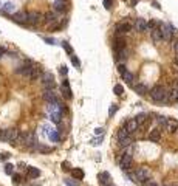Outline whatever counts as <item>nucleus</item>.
<instances>
[{
	"label": "nucleus",
	"mask_w": 178,
	"mask_h": 186,
	"mask_svg": "<svg viewBox=\"0 0 178 186\" xmlns=\"http://www.w3.org/2000/svg\"><path fill=\"white\" fill-rule=\"evenodd\" d=\"M149 93H150V96H152L153 101H157V102H167V90H166L163 85H155Z\"/></svg>",
	"instance_id": "obj_1"
},
{
	"label": "nucleus",
	"mask_w": 178,
	"mask_h": 186,
	"mask_svg": "<svg viewBox=\"0 0 178 186\" xmlns=\"http://www.w3.org/2000/svg\"><path fill=\"white\" fill-rule=\"evenodd\" d=\"M19 136V129H5V130L0 132V140L5 143H16Z\"/></svg>",
	"instance_id": "obj_2"
},
{
	"label": "nucleus",
	"mask_w": 178,
	"mask_h": 186,
	"mask_svg": "<svg viewBox=\"0 0 178 186\" xmlns=\"http://www.w3.org/2000/svg\"><path fill=\"white\" fill-rule=\"evenodd\" d=\"M40 81H42L43 90H54V87H56L54 76H53L50 71H45V73L40 75Z\"/></svg>",
	"instance_id": "obj_3"
},
{
	"label": "nucleus",
	"mask_w": 178,
	"mask_h": 186,
	"mask_svg": "<svg viewBox=\"0 0 178 186\" xmlns=\"http://www.w3.org/2000/svg\"><path fill=\"white\" fill-rule=\"evenodd\" d=\"M118 141H119L121 147H128L132 143H133V141H132V138H130V134H128L124 127L118 130Z\"/></svg>",
	"instance_id": "obj_4"
},
{
	"label": "nucleus",
	"mask_w": 178,
	"mask_h": 186,
	"mask_svg": "<svg viewBox=\"0 0 178 186\" xmlns=\"http://www.w3.org/2000/svg\"><path fill=\"white\" fill-rule=\"evenodd\" d=\"M118 163H119V168H122L124 171H128V169L132 168V155H130V154H122V155H119Z\"/></svg>",
	"instance_id": "obj_5"
},
{
	"label": "nucleus",
	"mask_w": 178,
	"mask_h": 186,
	"mask_svg": "<svg viewBox=\"0 0 178 186\" xmlns=\"http://www.w3.org/2000/svg\"><path fill=\"white\" fill-rule=\"evenodd\" d=\"M160 25V33H161V37H163V40H172V37H173V33H172V28L167 25V24H158Z\"/></svg>",
	"instance_id": "obj_6"
},
{
	"label": "nucleus",
	"mask_w": 178,
	"mask_h": 186,
	"mask_svg": "<svg viewBox=\"0 0 178 186\" xmlns=\"http://www.w3.org/2000/svg\"><path fill=\"white\" fill-rule=\"evenodd\" d=\"M130 20H127V19H124V20H121L119 24H116V31H118V34H126L130 31Z\"/></svg>",
	"instance_id": "obj_7"
},
{
	"label": "nucleus",
	"mask_w": 178,
	"mask_h": 186,
	"mask_svg": "<svg viewBox=\"0 0 178 186\" xmlns=\"http://www.w3.org/2000/svg\"><path fill=\"white\" fill-rule=\"evenodd\" d=\"M40 19H42V14H40L39 11H31V13H28L26 24H29V25H37V24L40 22Z\"/></svg>",
	"instance_id": "obj_8"
},
{
	"label": "nucleus",
	"mask_w": 178,
	"mask_h": 186,
	"mask_svg": "<svg viewBox=\"0 0 178 186\" xmlns=\"http://www.w3.org/2000/svg\"><path fill=\"white\" fill-rule=\"evenodd\" d=\"M135 175H136V180L138 181H144L150 177V171L147 168H138L135 171Z\"/></svg>",
	"instance_id": "obj_9"
},
{
	"label": "nucleus",
	"mask_w": 178,
	"mask_h": 186,
	"mask_svg": "<svg viewBox=\"0 0 178 186\" xmlns=\"http://www.w3.org/2000/svg\"><path fill=\"white\" fill-rule=\"evenodd\" d=\"M43 99L48 101L50 104H56L58 102V93L54 92V90H43Z\"/></svg>",
	"instance_id": "obj_10"
},
{
	"label": "nucleus",
	"mask_w": 178,
	"mask_h": 186,
	"mask_svg": "<svg viewBox=\"0 0 178 186\" xmlns=\"http://www.w3.org/2000/svg\"><path fill=\"white\" fill-rule=\"evenodd\" d=\"M164 130H167L169 134H173V132L178 130V121L177 120H172V118H167V121H166L164 124Z\"/></svg>",
	"instance_id": "obj_11"
},
{
	"label": "nucleus",
	"mask_w": 178,
	"mask_h": 186,
	"mask_svg": "<svg viewBox=\"0 0 178 186\" xmlns=\"http://www.w3.org/2000/svg\"><path fill=\"white\" fill-rule=\"evenodd\" d=\"M138 127H139V124L136 123V120H135V118L128 120L127 123H126V126H124V129H126L128 134H135V132L138 130Z\"/></svg>",
	"instance_id": "obj_12"
},
{
	"label": "nucleus",
	"mask_w": 178,
	"mask_h": 186,
	"mask_svg": "<svg viewBox=\"0 0 178 186\" xmlns=\"http://www.w3.org/2000/svg\"><path fill=\"white\" fill-rule=\"evenodd\" d=\"M26 17H28V13H25V11H19L13 16V20L16 22V24H26Z\"/></svg>",
	"instance_id": "obj_13"
},
{
	"label": "nucleus",
	"mask_w": 178,
	"mask_h": 186,
	"mask_svg": "<svg viewBox=\"0 0 178 186\" xmlns=\"http://www.w3.org/2000/svg\"><path fill=\"white\" fill-rule=\"evenodd\" d=\"M98 180H99V183L102 186L112 185V177H110V174H108V172H101L99 175H98Z\"/></svg>",
	"instance_id": "obj_14"
},
{
	"label": "nucleus",
	"mask_w": 178,
	"mask_h": 186,
	"mask_svg": "<svg viewBox=\"0 0 178 186\" xmlns=\"http://www.w3.org/2000/svg\"><path fill=\"white\" fill-rule=\"evenodd\" d=\"M31 68H33V65H31L29 62H26L25 65H22V67L17 68V73L22 75V76H25V78H28L29 73H31Z\"/></svg>",
	"instance_id": "obj_15"
},
{
	"label": "nucleus",
	"mask_w": 178,
	"mask_h": 186,
	"mask_svg": "<svg viewBox=\"0 0 178 186\" xmlns=\"http://www.w3.org/2000/svg\"><path fill=\"white\" fill-rule=\"evenodd\" d=\"M135 28H136V31H139V33L147 31V20H146V19H136Z\"/></svg>",
	"instance_id": "obj_16"
},
{
	"label": "nucleus",
	"mask_w": 178,
	"mask_h": 186,
	"mask_svg": "<svg viewBox=\"0 0 178 186\" xmlns=\"http://www.w3.org/2000/svg\"><path fill=\"white\" fill-rule=\"evenodd\" d=\"M149 140H150V141H153V143H158V141H160V140H161V132H160V129H153V130H150Z\"/></svg>",
	"instance_id": "obj_17"
},
{
	"label": "nucleus",
	"mask_w": 178,
	"mask_h": 186,
	"mask_svg": "<svg viewBox=\"0 0 178 186\" xmlns=\"http://www.w3.org/2000/svg\"><path fill=\"white\" fill-rule=\"evenodd\" d=\"M121 78H122V81L126 82V84H128V85L133 84V73H132V71L126 70L122 75H121Z\"/></svg>",
	"instance_id": "obj_18"
},
{
	"label": "nucleus",
	"mask_w": 178,
	"mask_h": 186,
	"mask_svg": "<svg viewBox=\"0 0 178 186\" xmlns=\"http://www.w3.org/2000/svg\"><path fill=\"white\" fill-rule=\"evenodd\" d=\"M178 101V89L173 87L170 92H167V102H177Z\"/></svg>",
	"instance_id": "obj_19"
},
{
	"label": "nucleus",
	"mask_w": 178,
	"mask_h": 186,
	"mask_svg": "<svg viewBox=\"0 0 178 186\" xmlns=\"http://www.w3.org/2000/svg\"><path fill=\"white\" fill-rule=\"evenodd\" d=\"M150 37H152L153 44H160L161 40H163L161 33H160V30H158V28H155V30H152V31H150Z\"/></svg>",
	"instance_id": "obj_20"
},
{
	"label": "nucleus",
	"mask_w": 178,
	"mask_h": 186,
	"mask_svg": "<svg viewBox=\"0 0 178 186\" xmlns=\"http://www.w3.org/2000/svg\"><path fill=\"white\" fill-rule=\"evenodd\" d=\"M53 8H54V11H58V13H64L65 11V0H56Z\"/></svg>",
	"instance_id": "obj_21"
},
{
	"label": "nucleus",
	"mask_w": 178,
	"mask_h": 186,
	"mask_svg": "<svg viewBox=\"0 0 178 186\" xmlns=\"http://www.w3.org/2000/svg\"><path fill=\"white\" fill-rule=\"evenodd\" d=\"M37 78H40V68L33 65V68H31V73H29L28 79H31V81H34V79H37Z\"/></svg>",
	"instance_id": "obj_22"
},
{
	"label": "nucleus",
	"mask_w": 178,
	"mask_h": 186,
	"mask_svg": "<svg viewBox=\"0 0 178 186\" xmlns=\"http://www.w3.org/2000/svg\"><path fill=\"white\" fill-rule=\"evenodd\" d=\"M127 58H128V48L127 47L118 50V59L119 60H127Z\"/></svg>",
	"instance_id": "obj_23"
},
{
	"label": "nucleus",
	"mask_w": 178,
	"mask_h": 186,
	"mask_svg": "<svg viewBox=\"0 0 178 186\" xmlns=\"http://www.w3.org/2000/svg\"><path fill=\"white\" fill-rule=\"evenodd\" d=\"M133 89H135V92L138 93V95H146L149 90H147V87L144 84H135L133 85Z\"/></svg>",
	"instance_id": "obj_24"
},
{
	"label": "nucleus",
	"mask_w": 178,
	"mask_h": 186,
	"mask_svg": "<svg viewBox=\"0 0 178 186\" xmlns=\"http://www.w3.org/2000/svg\"><path fill=\"white\" fill-rule=\"evenodd\" d=\"M71 175L74 178H78V180H82L84 178V171L79 169V168H74V169H71Z\"/></svg>",
	"instance_id": "obj_25"
},
{
	"label": "nucleus",
	"mask_w": 178,
	"mask_h": 186,
	"mask_svg": "<svg viewBox=\"0 0 178 186\" xmlns=\"http://www.w3.org/2000/svg\"><path fill=\"white\" fill-rule=\"evenodd\" d=\"M45 20H47L48 24H51V22H56V20H58V14L53 13V11H50V13L45 14Z\"/></svg>",
	"instance_id": "obj_26"
},
{
	"label": "nucleus",
	"mask_w": 178,
	"mask_h": 186,
	"mask_svg": "<svg viewBox=\"0 0 178 186\" xmlns=\"http://www.w3.org/2000/svg\"><path fill=\"white\" fill-rule=\"evenodd\" d=\"M28 175L31 178H37V177H40V171L37 168H28Z\"/></svg>",
	"instance_id": "obj_27"
},
{
	"label": "nucleus",
	"mask_w": 178,
	"mask_h": 186,
	"mask_svg": "<svg viewBox=\"0 0 178 186\" xmlns=\"http://www.w3.org/2000/svg\"><path fill=\"white\" fill-rule=\"evenodd\" d=\"M113 93L118 95V96H121V95L124 93V87H122V85H119V84H116L115 87H113Z\"/></svg>",
	"instance_id": "obj_28"
},
{
	"label": "nucleus",
	"mask_w": 178,
	"mask_h": 186,
	"mask_svg": "<svg viewBox=\"0 0 178 186\" xmlns=\"http://www.w3.org/2000/svg\"><path fill=\"white\" fill-rule=\"evenodd\" d=\"M166 121H167V118L166 116H157V124H158V127H164V124H166Z\"/></svg>",
	"instance_id": "obj_29"
},
{
	"label": "nucleus",
	"mask_w": 178,
	"mask_h": 186,
	"mask_svg": "<svg viewBox=\"0 0 178 186\" xmlns=\"http://www.w3.org/2000/svg\"><path fill=\"white\" fill-rule=\"evenodd\" d=\"M124 47H126V42H124V39H116L115 40V48H116V50H121V48H124Z\"/></svg>",
	"instance_id": "obj_30"
},
{
	"label": "nucleus",
	"mask_w": 178,
	"mask_h": 186,
	"mask_svg": "<svg viewBox=\"0 0 178 186\" xmlns=\"http://www.w3.org/2000/svg\"><path fill=\"white\" fill-rule=\"evenodd\" d=\"M135 120H136V123H138V124H141V123H144V121L147 120V115H146V113H139Z\"/></svg>",
	"instance_id": "obj_31"
},
{
	"label": "nucleus",
	"mask_w": 178,
	"mask_h": 186,
	"mask_svg": "<svg viewBox=\"0 0 178 186\" xmlns=\"http://www.w3.org/2000/svg\"><path fill=\"white\" fill-rule=\"evenodd\" d=\"M62 93H64V96H65L67 99H70V98H71V90H70V87H62Z\"/></svg>",
	"instance_id": "obj_32"
},
{
	"label": "nucleus",
	"mask_w": 178,
	"mask_h": 186,
	"mask_svg": "<svg viewBox=\"0 0 178 186\" xmlns=\"http://www.w3.org/2000/svg\"><path fill=\"white\" fill-rule=\"evenodd\" d=\"M37 150L42 154H47V152H53V147H47V146H39L37 147Z\"/></svg>",
	"instance_id": "obj_33"
},
{
	"label": "nucleus",
	"mask_w": 178,
	"mask_h": 186,
	"mask_svg": "<svg viewBox=\"0 0 178 186\" xmlns=\"http://www.w3.org/2000/svg\"><path fill=\"white\" fill-rule=\"evenodd\" d=\"M3 11H6V13H13V11H14V5H13V3H5V5H3Z\"/></svg>",
	"instance_id": "obj_34"
},
{
	"label": "nucleus",
	"mask_w": 178,
	"mask_h": 186,
	"mask_svg": "<svg viewBox=\"0 0 178 186\" xmlns=\"http://www.w3.org/2000/svg\"><path fill=\"white\" fill-rule=\"evenodd\" d=\"M143 186H160L155 180H150V178H147L146 181H143Z\"/></svg>",
	"instance_id": "obj_35"
},
{
	"label": "nucleus",
	"mask_w": 178,
	"mask_h": 186,
	"mask_svg": "<svg viewBox=\"0 0 178 186\" xmlns=\"http://www.w3.org/2000/svg\"><path fill=\"white\" fill-rule=\"evenodd\" d=\"M62 47H64V50H65L68 54H73V48L68 45V42H65V40H64V42H62Z\"/></svg>",
	"instance_id": "obj_36"
},
{
	"label": "nucleus",
	"mask_w": 178,
	"mask_h": 186,
	"mask_svg": "<svg viewBox=\"0 0 178 186\" xmlns=\"http://www.w3.org/2000/svg\"><path fill=\"white\" fill-rule=\"evenodd\" d=\"M51 120H53V123H60V113H51Z\"/></svg>",
	"instance_id": "obj_37"
},
{
	"label": "nucleus",
	"mask_w": 178,
	"mask_h": 186,
	"mask_svg": "<svg viewBox=\"0 0 178 186\" xmlns=\"http://www.w3.org/2000/svg\"><path fill=\"white\" fill-rule=\"evenodd\" d=\"M13 171H14V166L9 165V163H6V165H5V172L11 175V174H13Z\"/></svg>",
	"instance_id": "obj_38"
},
{
	"label": "nucleus",
	"mask_w": 178,
	"mask_h": 186,
	"mask_svg": "<svg viewBox=\"0 0 178 186\" xmlns=\"http://www.w3.org/2000/svg\"><path fill=\"white\" fill-rule=\"evenodd\" d=\"M157 28V20H150V22H147V30H155Z\"/></svg>",
	"instance_id": "obj_39"
},
{
	"label": "nucleus",
	"mask_w": 178,
	"mask_h": 186,
	"mask_svg": "<svg viewBox=\"0 0 178 186\" xmlns=\"http://www.w3.org/2000/svg\"><path fill=\"white\" fill-rule=\"evenodd\" d=\"M71 62H73V65L76 67V68L81 67V62H79V59L76 58V56H71Z\"/></svg>",
	"instance_id": "obj_40"
},
{
	"label": "nucleus",
	"mask_w": 178,
	"mask_h": 186,
	"mask_svg": "<svg viewBox=\"0 0 178 186\" xmlns=\"http://www.w3.org/2000/svg\"><path fill=\"white\" fill-rule=\"evenodd\" d=\"M20 180H22L20 175H17V174H16V175H13V183L14 185H19V183H20Z\"/></svg>",
	"instance_id": "obj_41"
},
{
	"label": "nucleus",
	"mask_w": 178,
	"mask_h": 186,
	"mask_svg": "<svg viewBox=\"0 0 178 186\" xmlns=\"http://www.w3.org/2000/svg\"><path fill=\"white\" fill-rule=\"evenodd\" d=\"M65 185L67 186H79L78 181H73V180H65Z\"/></svg>",
	"instance_id": "obj_42"
},
{
	"label": "nucleus",
	"mask_w": 178,
	"mask_h": 186,
	"mask_svg": "<svg viewBox=\"0 0 178 186\" xmlns=\"http://www.w3.org/2000/svg\"><path fill=\"white\" fill-rule=\"evenodd\" d=\"M11 157V155L8 152H5V154H0V161H3V160H8V158Z\"/></svg>",
	"instance_id": "obj_43"
},
{
	"label": "nucleus",
	"mask_w": 178,
	"mask_h": 186,
	"mask_svg": "<svg viewBox=\"0 0 178 186\" xmlns=\"http://www.w3.org/2000/svg\"><path fill=\"white\" fill-rule=\"evenodd\" d=\"M126 70H127V68L124 67L122 64H119V65H118V71H119V75H122V73H124V71H126Z\"/></svg>",
	"instance_id": "obj_44"
},
{
	"label": "nucleus",
	"mask_w": 178,
	"mask_h": 186,
	"mask_svg": "<svg viewBox=\"0 0 178 186\" xmlns=\"http://www.w3.org/2000/svg\"><path fill=\"white\" fill-rule=\"evenodd\" d=\"M104 6L107 9H110L112 8V0H104Z\"/></svg>",
	"instance_id": "obj_45"
},
{
	"label": "nucleus",
	"mask_w": 178,
	"mask_h": 186,
	"mask_svg": "<svg viewBox=\"0 0 178 186\" xmlns=\"http://www.w3.org/2000/svg\"><path fill=\"white\" fill-rule=\"evenodd\" d=\"M116 109H118V105H115V104H113V105H112V107H110V116H113V115H115V112H116Z\"/></svg>",
	"instance_id": "obj_46"
},
{
	"label": "nucleus",
	"mask_w": 178,
	"mask_h": 186,
	"mask_svg": "<svg viewBox=\"0 0 178 186\" xmlns=\"http://www.w3.org/2000/svg\"><path fill=\"white\" fill-rule=\"evenodd\" d=\"M60 75H64V76L67 75V67H65V65H62V67H60Z\"/></svg>",
	"instance_id": "obj_47"
},
{
	"label": "nucleus",
	"mask_w": 178,
	"mask_h": 186,
	"mask_svg": "<svg viewBox=\"0 0 178 186\" xmlns=\"http://www.w3.org/2000/svg\"><path fill=\"white\" fill-rule=\"evenodd\" d=\"M173 68H175V70H178V56L175 58V60H173Z\"/></svg>",
	"instance_id": "obj_48"
},
{
	"label": "nucleus",
	"mask_w": 178,
	"mask_h": 186,
	"mask_svg": "<svg viewBox=\"0 0 178 186\" xmlns=\"http://www.w3.org/2000/svg\"><path fill=\"white\" fill-rule=\"evenodd\" d=\"M173 50H175L177 56H178V40H175V44H173Z\"/></svg>",
	"instance_id": "obj_49"
},
{
	"label": "nucleus",
	"mask_w": 178,
	"mask_h": 186,
	"mask_svg": "<svg viewBox=\"0 0 178 186\" xmlns=\"http://www.w3.org/2000/svg\"><path fill=\"white\" fill-rule=\"evenodd\" d=\"M152 5H153L157 9H161V6H160V3H158V2H152Z\"/></svg>",
	"instance_id": "obj_50"
},
{
	"label": "nucleus",
	"mask_w": 178,
	"mask_h": 186,
	"mask_svg": "<svg viewBox=\"0 0 178 186\" xmlns=\"http://www.w3.org/2000/svg\"><path fill=\"white\" fill-rule=\"evenodd\" d=\"M62 87H70V84H68V81H67V79H64V82H62Z\"/></svg>",
	"instance_id": "obj_51"
},
{
	"label": "nucleus",
	"mask_w": 178,
	"mask_h": 186,
	"mask_svg": "<svg viewBox=\"0 0 178 186\" xmlns=\"http://www.w3.org/2000/svg\"><path fill=\"white\" fill-rule=\"evenodd\" d=\"M101 136H99V138H96V140H93V144H99V141H101Z\"/></svg>",
	"instance_id": "obj_52"
},
{
	"label": "nucleus",
	"mask_w": 178,
	"mask_h": 186,
	"mask_svg": "<svg viewBox=\"0 0 178 186\" xmlns=\"http://www.w3.org/2000/svg\"><path fill=\"white\" fill-rule=\"evenodd\" d=\"M62 166H64V169H68V163H67V161H64Z\"/></svg>",
	"instance_id": "obj_53"
},
{
	"label": "nucleus",
	"mask_w": 178,
	"mask_h": 186,
	"mask_svg": "<svg viewBox=\"0 0 178 186\" xmlns=\"http://www.w3.org/2000/svg\"><path fill=\"white\" fill-rule=\"evenodd\" d=\"M3 53H5V50H3V48H0V58L3 56Z\"/></svg>",
	"instance_id": "obj_54"
},
{
	"label": "nucleus",
	"mask_w": 178,
	"mask_h": 186,
	"mask_svg": "<svg viewBox=\"0 0 178 186\" xmlns=\"http://www.w3.org/2000/svg\"><path fill=\"white\" fill-rule=\"evenodd\" d=\"M164 186H169V185H164Z\"/></svg>",
	"instance_id": "obj_55"
},
{
	"label": "nucleus",
	"mask_w": 178,
	"mask_h": 186,
	"mask_svg": "<svg viewBox=\"0 0 178 186\" xmlns=\"http://www.w3.org/2000/svg\"><path fill=\"white\" fill-rule=\"evenodd\" d=\"M108 186H113V185H108Z\"/></svg>",
	"instance_id": "obj_56"
},
{
	"label": "nucleus",
	"mask_w": 178,
	"mask_h": 186,
	"mask_svg": "<svg viewBox=\"0 0 178 186\" xmlns=\"http://www.w3.org/2000/svg\"><path fill=\"white\" fill-rule=\"evenodd\" d=\"M177 102H178V101H177Z\"/></svg>",
	"instance_id": "obj_57"
}]
</instances>
